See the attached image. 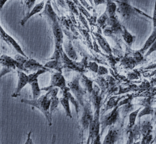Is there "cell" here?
<instances>
[{
	"label": "cell",
	"instance_id": "obj_25",
	"mask_svg": "<svg viewBox=\"0 0 156 144\" xmlns=\"http://www.w3.org/2000/svg\"><path fill=\"white\" fill-rule=\"evenodd\" d=\"M89 1H90V2L91 4L92 5L93 1V0H89Z\"/></svg>",
	"mask_w": 156,
	"mask_h": 144
},
{
	"label": "cell",
	"instance_id": "obj_8",
	"mask_svg": "<svg viewBox=\"0 0 156 144\" xmlns=\"http://www.w3.org/2000/svg\"><path fill=\"white\" fill-rule=\"evenodd\" d=\"M24 67L25 69V72H28L30 70L35 71L38 70L42 68V66L37 63L36 60L33 59H27L23 64Z\"/></svg>",
	"mask_w": 156,
	"mask_h": 144
},
{
	"label": "cell",
	"instance_id": "obj_22",
	"mask_svg": "<svg viewBox=\"0 0 156 144\" xmlns=\"http://www.w3.org/2000/svg\"><path fill=\"white\" fill-rule=\"evenodd\" d=\"M152 20L153 21L154 28L156 27V0H155L154 7V13H153Z\"/></svg>",
	"mask_w": 156,
	"mask_h": 144
},
{
	"label": "cell",
	"instance_id": "obj_18",
	"mask_svg": "<svg viewBox=\"0 0 156 144\" xmlns=\"http://www.w3.org/2000/svg\"><path fill=\"white\" fill-rule=\"evenodd\" d=\"M117 111L114 110L110 114L107 115V117L105 119V122L106 124H111L115 121V120L117 118Z\"/></svg>",
	"mask_w": 156,
	"mask_h": 144
},
{
	"label": "cell",
	"instance_id": "obj_19",
	"mask_svg": "<svg viewBox=\"0 0 156 144\" xmlns=\"http://www.w3.org/2000/svg\"><path fill=\"white\" fill-rule=\"evenodd\" d=\"M140 109L136 110L135 111L133 112L130 113L129 115V126L130 127H133L134 125L136 120L138 116V113L140 111Z\"/></svg>",
	"mask_w": 156,
	"mask_h": 144
},
{
	"label": "cell",
	"instance_id": "obj_3",
	"mask_svg": "<svg viewBox=\"0 0 156 144\" xmlns=\"http://www.w3.org/2000/svg\"><path fill=\"white\" fill-rule=\"evenodd\" d=\"M51 97L50 92H48L46 95L39 97L37 99L28 100L27 99H22L21 102L24 104L32 106L38 109L42 112L48 119H49V110L51 106Z\"/></svg>",
	"mask_w": 156,
	"mask_h": 144
},
{
	"label": "cell",
	"instance_id": "obj_1",
	"mask_svg": "<svg viewBox=\"0 0 156 144\" xmlns=\"http://www.w3.org/2000/svg\"><path fill=\"white\" fill-rule=\"evenodd\" d=\"M116 2L118 5L116 11L124 21L130 20L131 18L135 16H141L152 20V17L147 15L139 9L132 6L129 2V0H119Z\"/></svg>",
	"mask_w": 156,
	"mask_h": 144
},
{
	"label": "cell",
	"instance_id": "obj_2",
	"mask_svg": "<svg viewBox=\"0 0 156 144\" xmlns=\"http://www.w3.org/2000/svg\"><path fill=\"white\" fill-rule=\"evenodd\" d=\"M44 72H45V70L40 69L36 72L27 75L22 70H17V77H18L17 84L15 90L12 95V98H16L19 97L21 95L22 89L27 84H30L33 81L37 79L39 75L43 74Z\"/></svg>",
	"mask_w": 156,
	"mask_h": 144
},
{
	"label": "cell",
	"instance_id": "obj_15",
	"mask_svg": "<svg viewBox=\"0 0 156 144\" xmlns=\"http://www.w3.org/2000/svg\"><path fill=\"white\" fill-rule=\"evenodd\" d=\"M36 0H25L23 7V14L24 16L27 15L34 6Z\"/></svg>",
	"mask_w": 156,
	"mask_h": 144
},
{
	"label": "cell",
	"instance_id": "obj_23",
	"mask_svg": "<svg viewBox=\"0 0 156 144\" xmlns=\"http://www.w3.org/2000/svg\"><path fill=\"white\" fill-rule=\"evenodd\" d=\"M8 0H0V12Z\"/></svg>",
	"mask_w": 156,
	"mask_h": 144
},
{
	"label": "cell",
	"instance_id": "obj_5",
	"mask_svg": "<svg viewBox=\"0 0 156 144\" xmlns=\"http://www.w3.org/2000/svg\"><path fill=\"white\" fill-rule=\"evenodd\" d=\"M0 36H1V38L4 41H5L7 44L10 45H11L18 54H20L28 58L27 56L24 53L23 49L21 48L19 44L15 41L13 38H12L11 36L9 35L5 31V30L1 26V25H0Z\"/></svg>",
	"mask_w": 156,
	"mask_h": 144
},
{
	"label": "cell",
	"instance_id": "obj_17",
	"mask_svg": "<svg viewBox=\"0 0 156 144\" xmlns=\"http://www.w3.org/2000/svg\"><path fill=\"white\" fill-rule=\"evenodd\" d=\"M98 41L100 45L102 48L103 49H104L106 53H109L111 52V49H110V46L108 45V43L101 36H98Z\"/></svg>",
	"mask_w": 156,
	"mask_h": 144
},
{
	"label": "cell",
	"instance_id": "obj_12",
	"mask_svg": "<svg viewBox=\"0 0 156 144\" xmlns=\"http://www.w3.org/2000/svg\"><path fill=\"white\" fill-rule=\"evenodd\" d=\"M31 88H32V94H33V99H37L40 97L41 94V91L38 84L37 79L33 81L30 83Z\"/></svg>",
	"mask_w": 156,
	"mask_h": 144
},
{
	"label": "cell",
	"instance_id": "obj_10",
	"mask_svg": "<svg viewBox=\"0 0 156 144\" xmlns=\"http://www.w3.org/2000/svg\"><path fill=\"white\" fill-rule=\"evenodd\" d=\"M52 83L53 86L58 87L61 88H64L66 85L65 79L63 76L60 74H56L53 76Z\"/></svg>",
	"mask_w": 156,
	"mask_h": 144
},
{
	"label": "cell",
	"instance_id": "obj_4",
	"mask_svg": "<svg viewBox=\"0 0 156 144\" xmlns=\"http://www.w3.org/2000/svg\"><path fill=\"white\" fill-rule=\"evenodd\" d=\"M0 64L2 67L8 68L13 70L17 68L19 70L25 71L23 65L17 61L15 59L12 58L7 55L0 56Z\"/></svg>",
	"mask_w": 156,
	"mask_h": 144
},
{
	"label": "cell",
	"instance_id": "obj_21",
	"mask_svg": "<svg viewBox=\"0 0 156 144\" xmlns=\"http://www.w3.org/2000/svg\"><path fill=\"white\" fill-rule=\"evenodd\" d=\"M154 111L153 109L150 107H147V108H145L143 110L141 111L140 113H139V117H141V116H144V115H146V114H150L151 112Z\"/></svg>",
	"mask_w": 156,
	"mask_h": 144
},
{
	"label": "cell",
	"instance_id": "obj_9",
	"mask_svg": "<svg viewBox=\"0 0 156 144\" xmlns=\"http://www.w3.org/2000/svg\"><path fill=\"white\" fill-rule=\"evenodd\" d=\"M156 39V27H154L153 29L152 34L150 36L147 38V40L145 43L144 45L143 46L142 49L139 50V51L144 55L145 52L148 50V49L152 45V44L154 43Z\"/></svg>",
	"mask_w": 156,
	"mask_h": 144
},
{
	"label": "cell",
	"instance_id": "obj_6",
	"mask_svg": "<svg viewBox=\"0 0 156 144\" xmlns=\"http://www.w3.org/2000/svg\"><path fill=\"white\" fill-rule=\"evenodd\" d=\"M44 1H43L37 4L34 5V7L32 8V10L30 11V12L27 15L25 16L24 18L21 20V22H20V24H21V25L22 26H24L29 18H31L32 16H33L34 15L40 13L44 8Z\"/></svg>",
	"mask_w": 156,
	"mask_h": 144
},
{
	"label": "cell",
	"instance_id": "obj_26",
	"mask_svg": "<svg viewBox=\"0 0 156 144\" xmlns=\"http://www.w3.org/2000/svg\"><path fill=\"white\" fill-rule=\"evenodd\" d=\"M154 114H155V117H156V108L155 109V111H154Z\"/></svg>",
	"mask_w": 156,
	"mask_h": 144
},
{
	"label": "cell",
	"instance_id": "obj_16",
	"mask_svg": "<svg viewBox=\"0 0 156 144\" xmlns=\"http://www.w3.org/2000/svg\"><path fill=\"white\" fill-rule=\"evenodd\" d=\"M116 137V134L115 132L113 130H111V131H109V132L105 136L103 143H113L115 140Z\"/></svg>",
	"mask_w": 156,
	"mask_h": 144
},
{
	"label": "cell",
	"instance_id": "obj_13",
	"mask_svg": "<svg viewBox=\"0 0 156 144\" xmlns=\"http://www.w3.org/2000/svg\"><path fill=\"white\" fill-rule=\"evenodd\" d=\"M65 49L69 57L72 59H74V60L76 59L77 58L76 54V51H75L74 48L72 46V45H71L70 42L65 43Z\"/></svg>",
	"mask_w": 156,
	"mask_h": 144
},
{
	"label": "cell",
	"instance_id": "obj_7",
	"mask_svg": "<svg viewBox=\"0 0 156 144\" xmlns=\"http://www.w3.org/2000/svg\"><path fill=\"white\" fill-rule=\"evenodd\" d=\"M88 108L89 107L86 108L85 110L81 119L82 125L85 129H87L90 127L93 120V117L92 115L91 112L90 110V109Z\"/></svg>",
	"mask_w": 156,
	"mask_h": 144
},
{
	"label": "cell",
	"instance_id": "obj_20",
	"mask_svg": "<svg viewBox=\"0 0 156 144\" xmlns=\"http://www.w3.org/2000/svg\"><path fill=\"white\" fill-rule=\"evenodd\" d=\"M147 50L148 51H147L146 54L145 55L146 57L150 56L152 53L156 51V39Z\"/></svg>",
	"mask_w": 156,
	"mask_h": 144
},
{
	"label": "cell",
	"instance_id": "obj_14",
	"mask_svg": "<svg viewBox=\"0 0 156 144\" xmlns=\"http://www.w3.org/2000/svg\"><path fill=\"white\" fill-rule=\"evenodd\" d=\"M65 97L60 99V102L66 113L67 115L71 118L72 115H71L70 104H69V100L66 95H65Z\"/></svg>",
	"mask_w": 156,
	"mask_h": 144
},
{
	"label": "cell",
	"instance_id": "obj_11",
	"mask_svg": "<svg viewBox=\"0 0 156 144\" xmlns=\"http://www.w3.org/2000/svg\"><path fill=\"white\" fill-rule=\"evenodd\" d=\"M122 35L123 38L126 44L131 47L135 39V36L133 35L124 26H122Z\"/></svg>",
	"mask_w": 156,
	"mask_h": 144
},
{
	"label": "cell",
	"instance_id": "obj_24",
	"mask_svg": "<svg viewBox=\"0 0 156 144\" xmlns=\"http://www.w3.org/2000/svg\"><path fill=\"white\" fill-rule=\"evenodd\" d=\"M31 131H30V132L29 133V134H28V137H27V142H26V144L29 143V141H30V142H31V143H32V140L30 139V135H31Z\"/></svg>",
	"mask_w": 156,
	"mask_h": 144
}]
</instances>
